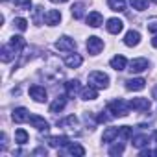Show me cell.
I'll list each match as a JSON object with an SVG mask.
<instances>
[{"mask_svg":"<svg viewBox=\"0 0 157 157\" xmlns=\"http://www.w3.org/2000/svg\"><path fill=\"white\" fill-rule=\"evenodd\" d=\"M82 98H83V100H96V98H98V91H96V87L89 85V87L82 89Z\"/></svg>","mask_w":157,"mask_h":157,"instance_id":"obj_20","label":"cell"},{"mask_svg":"<svg viewBox=\"0 0 157 157\" xmlns=\"http://www.w3.org/2000/svg\"><path fill=\"white\" fill-rule=\"evenodd\" d=\"M13 24H15V26H17L21 32H26V30H28V21H26V19H21V17H17V19L13 21Z\"/></svg>","mask_w":157,"mask_h":157,"instance_id":"obj_33","label":"cell"},{"mask_svg":"<svg viewBox=\"0 0 157 157\" xmlns=\"http://www.w3.org/2000/svg\"><path fill=\"white\" fill-rule=\"evenodd\" d=\"M151 153H153V151H150V150H142V151H140L142 157H148V155H151Z\"/></svg>","mask_w":157,"mask_h":157,"instance_id":"obj_38","label":"cell"},{"mask_svg":"<svg viewBox=\"0 0 157 157\" xmlns=\"http://www.w3.org/2000/svg\"><path fill=\"white\" fill-rule=\"evenodd\" d=\"M153 155H157V150H155V151H153Z\"/></svg>","mask_w":157,"mask_h":157,"instance_id":"obj_44","label":"cell"},{"mask_svg":"<svg viewBox=\"0 0 157 157\" xmlns=\"http://www.w3.org/2000/svg\"><path fill=\"white\" fill-rule=\"evenodd\" d=\"M13 120H15L17 124H22V122L30 120V113H28V109H26V107H17V109L13 111Z\"/></svg>","mask_w":157,"mask_h":157,"instance_id":"obj_13","label":"cell"},{"mask_svg":"<svg viewBox=\"0 0 157 157\" xmlns=\"http://www.w3.org/2000/svg\"><path fill=\"white\" fill-rule=\"evenodd\" d=\"M102 22H104V17H102V13H98V11H93V13H89V15H87V24H89V26H93V28H98Z\"/></svg>","mask_w":157,"mask_h":157,"instance_id":"obj_15","label":"cell"},{"mask_svg":"<svg viewBox=\"0 0 157 157\" xmlns=\"http://www.w3.org/2000/svg\"><path fill=\"white\" fill-rule=\"evenodd\" d=\"M82 63H83V57H82L80 54H70V56L65 57V65H67L68 68H78Z\"/></svg>","mask_w":157,"mask_h":157,"instance_id":"obj_12","label":"cell"},{"mask_svg":"<svg viewBox=\"0 0 157 157\" xmlns=\"http://www.w3.org/2000/svg\"><path fill=\"white\" fill-rule=\"evenodd\" d=\"M107 111H109L113 117H128V113H129V105H128L124 100H113V102H109Z\"/></svg>","mask_w":157,"mask_h":157,"instance_id":"obj_2","label":"cell"},{"mask_svg":"<svg viewBox=\"0 0 157 157\" xmlns=\"http://www.w3.org/2000/svg\"><path fill=\"white\" fill-rule=\"evenodd\" d=\"M30 124H32L35 129H39V131H46V129H48V122H46L43 117H39V115H32V117H30Z\"/></svg>","mask_w":157,"mask_h":157,"instance_id":"obj_11","label":"cell"},{"mask_svg":"<svg viewBox=\"0 0 157 157\" xmlns=\"http://www.w3.org/2000/svg\"><path fill=\"white\" fill-rule=\"evenodd\" d=\"M153 96H155V100H157V89H153Z\"/></svg>","mask_w":157,"mask_h":157,"instance_id":"obj_41","label":"cell"},{"mask_svg":"<svg viewBox=\"0 0 157 157\" xmlns=\"http://www.w3.org/2000/svg\"><path fill=\"white\" fill-rule=\"evenodd\" d=\"M17 56V52L10 46V44H6V46H2V50H0V59H2L4 63H10L13 57Z\"/></svg>","mask_w":157,"mask_h":157,"instance_id":"obj_14","label":"cell"},{"mask_svg":"<svg viewBox=\"0 0 157 157\" xmlns=\"http://www.w3.org/2000/svg\"><path fill=\"white\" fill-rule=\"evenodd\" d=\"M122 30H124V22H122L120 19L113 17V19H109V21H107V32H109V33H115V35H118Z\"/></svg>","mask_w":157,"mask_h":157,"instance_id":"obj_8","label":"cell"},{"mask_svg":"<svg viewBox=\"0 0 157 157\" xmlns=\"http://www.w3.org/2000/svg\"><path fill=\"white\" fill-rule=\"evenodd\" d=\"M139 43H140V33L135 32V30H129L124 37V44L126 46H137Z\"/></svg>","mask_w":157,"mask_h":157,"instance_id":"obj_10","label":"cell"},{"mask_svg":"<svg viewBox=\"0 0 157 157\" xmlns=\"http://www.w3.org/2000/svg\"><path fill=\"white\" fill-rule=\"evenodd\" d=\"M89 85L96 87V89H107L109 85V76L100 72V70H94L89 74Z\"/></svg>","mask_w":157,"mask_h":157,"instance_id":"obj_1","label":"cell"},{"mask_svg":"<svg viewBox=\"0 0 157 157\" xmlns=\"http://www.w3.org/2000/svg\"><path fill=\"white\" fill-rule=\"evenodd\" d=\"M129 4H131L133 10H137V11L148 10V0H129Z\"/></svg>","mask_w":157,"mask_h":157,"instance_id":"obj_28","label":"cell"},{"mask_svg":"<svg viewBox=\"0 0 157 157\" xmlns=\"http://www.w3.org/2000/svg\"><path fill=\"white\" fill-rule=\"evenodd\" d=\"M144 87H146V80H142V78H131V80L126 82L128 91H142Z\"/></svg>","mask_w":157,"mask_h":157,"instance_id":"obj_7","label":"cell"},{"mask_svg":"<svg viewBox=\"0 0 157 157\" xmlns=\"http://www.w3.org/2000/svg\"><path fill=\"white\" fill-rule=\"evenodd\" d=\"M67 151L70 153V155H85V148L83 146H80V144H76V142H68L67 144Z\"/></svg>","mask_w":157,"mask_h":157,"instance_id":"obj_18","label":"cell"},{"mask_svg":"<svg viewBox=\"0 0 157 157\" xmlns=\"http://www.w3.org/2000/svg\"><path fill=\"white\" fill-rule=\"evenodd\" d=\"M15 2V6L19 8V10H32V0H13Z\"/></svg>","mask_w":157,"mask_h":157,"instance_id":"obj_32","label":"cell"},{"mask_svg":"<svg viewBox=\"0 0 157 157\" xmlns=\"http://www.w3.org/2000/svg\"><path fill=\"white\" fill-rule=\"evenodd\" d=\"M146 68H148V59H146V57H137V59H133V61L129 63V70H131L133 74L144 72Z\"/></svg>","mask_w":157,"mask_h":157,"instance_id":"obj_6","label":"cell"},{"mask_svg":"<svg viewBox=\"0 0 157 157\" xmlns=\"http://www.w3.org/2000/svg\"><path fill=\"white\" fill-rule=\"evenodd\" d=\"M10 46L19 54L22 48H26V41H24V37H21V35H15V37H11V41H10Z\"/></svg>","mask_w":157,"mask_h":157,"instance_id":"obj_16","label":"cell"},{"mask_svg":"<svg viewBox=\"0 0 157 157\" xmlns=\"http://www.w3.org/2000/svg\"><path fill=\"white\" fill-rule=\"evenodd\" d=\"M83 8H85V6L80 4V2L74 4L72 10H70V11H72V17H74V19H82V17H83Z\"/></svg>","mask_w":157,"mask_h":157,"instance_id":"obj_30","label":"cell"},{"mask_svg":"<svg viewBox=\"0 0 157 157\" xmlns=\"http://www.w3.org/2000/svg\"><path fill=\"white\" fill-rule=\"evenodd\" d=\"M65 89H67L68 96H74L78 91H80V82H78V80H70V82L65 83Z\"/></svg>","mask_w":157,"mask_h":157,"instance_id":"obj_23","label":"cell"},{"mask_svg":"<svg viewBox=\"0 0 157 157\" xmlns=\"http://www.w3.org/2000/svg\"><path fill=\"white\" fill-rule=\"evenodd\" d=\"M57 126H63V128H68V129H74V128L78 126V118H76L74 115H70V117H67L65 120H61V122H57Z\"/></svg>","mask_w":157,"mask_h":157,"instance_id":"obj_25","label":"cell"},{"mask_svg":"<svg viewBox=\"0 0 157 157\" xmlns=\"http://www.w3.org/2000/svg\"><path fill=\"white\" fill-rule=\"evenodd\" d=\"M96 120H98L100 124H102V122H107V115H98V117H96Z\"/></svg>","mask_w":157,"mask_h":157,"instance_id":"obj_37","label":"cell"},{"mask_svg":"<svg viewBox=\"0 0 157 157\" xmlns=\"http://www.w3.org/2000/svg\"><path fill=\"white\" fill-rule=\"evenodd\" d=\"M122 151H124V144H115V146H111L109 155H120Z\"/></svg>","mask_w":157,"mask_h":157,"instance_id":"obj_35","label":"cell"},{"mask_svg":"<svg viewBox=\"0 0 157 157\" xmlns=\"http://www.w3.org/2000/svg\"><path fill=\"white\" fill-rule=\"evenodd\" d=\"M153 2H155V4H157V0H153Z\"/></svg>","mask_w":157,"mask_h":157,"instance_id":"obj_45","label":"cell"},{"mask_svg":"<svg viewBox=\"0 0 157 157\" xmlns=\"http://www.w3.org/2000/svg\"><path fill=\"white\" fill-rule=\"evenodd\" d=\"M131 133H133V131H131L129 126H122V128H118V137L124 139V140H128V139L131 137Z\"/></svg>","mask_w":157,"mask_h":157,"instance_id":"obj_31","label":"cell"},{"mask_svg":"<svg viewBox=\"0 0 157 157\" xmlns=\"http://www.w3.org/2000/svg\"><path fill=\"white\" fill-rule=\"evenodd\" d=\"M52 2H67V0H52Z\"/></svg>","mask_w":157,"mask_h":157,"instance_id":"obj_42","label":"cell"},{"mask_svg":"<svg viewBox=\"0 0 157 157\" xmlns=\"http://www.w3.org/2000/svg\"><path fill=\"white\" fill-rule=\"evenodd\" d=\"M151 46H153V48H157V35L151 39Z\"/></svg>","mask_w":157,"mask_h":157,"instance_id":"obj_39","label":"cell"},{"mask_svg":"<svg viewBox=\"0 0 157 157\" xmlns=\"http://www.w3.org/2000/svg\"><path fill=\"white\" fill-rule=\"evenodd\" d=\"M148 142H150L148 135H137V137H133V146L135 148H144V146H148Z\"/></svg>","mask_w":157,"mask_h":157,"instance_id":"obj_27","label":"cell"},{"mask_svg":"<svg viewBox=\"0 0 157 157\" xmlns=\"http://www.w3.org/2000/svg\"><path fill=\"white\" fill-rule=\"evenodd\" d=\"M28 133L24 131V129H17L15 131V142H19V144H26L28 142Z\"/></svg>","mask_w":157,"mask_h":157,"instance_id":"obj_29","label":"cell"},{"mask_svg":"<svg viewBox=\"0 0 157 157\" xmlns=\"http://www.w3.org/2000/svg\"><path fill=\"white\" fill-rule=\"evenodd\" d=\"M43 11H44V10H43L41 6H37V8L33 10V21H35V24H41V22H43V19H41Z\"/></svg>","mask_w":157,"mask_h":157,"instance_id":"obj_34","label":"cell"},{"mask_svg":"<svg viewBox=\"0 0 157 157\" xmlns=\"http://www.w3.org/2000/svg\"><path fill=\"white\" fill-rule=\"evenodd\" d=\"M115 137H118V128H107L102 135V140L104 142H111Z\"/></svg>","mask_w":157,"mask_h":157,"instance_id":"obj_26","label":"cell"},{"mask_svg":"<svg viewBox=\"0 0 157 157\" xmlns=\"http://www.w3.org/2000/svg\"><path fill=\"white\" fill-rule=\"evenodd\" d=\"M56 48H57L59 52H72V50L76 48V41L70 39V37H67V35H63V37H59V41L56 43Z\"/></svg>","mask_w":157,"mask_h":157,"instance_id":"obj_3","label":"cell"},{"mask_svg":"<svg viewBox=\"0 0 157 157\" xmlns=\"http://www.w3.org/2000/svg\"><path fill=\"white\" fill-rule=\"evenodd\" d=\"M65 105H67V98H63V96H59V98H56L54 100V104L50 105V113H59V111H63L65 109Z\"/></svg>","mask_w":157,"mask_h":157,"instance_id":"obj_21","label":"cell"},{"mask_svg":"<svg viewBox=\"0 0 157 157\" xmlns=\"http://www.w3.org/2000/svg\"><path fill=\"white\" fill-rule=\"evenodd\" d=\"M102 48H104V41H102L100 37L93 35V37H89V39H87V50H89V54L96 56V54H100V52H102Z\"/></svg>","mask_w":157,"mask_h":157,"instance_id":"obj_4","label":"cell"},{"mask_svg":"<svg viewBox=\"0 0 157 157\" xmlns=\"http://www.w3.org/2000/svg\"><path fill=\"white\" fill-rule=\"evenodd\" d=\"M126 65H128V61H126L124 56H115V57L111 59V67H113L115 70H124Z\"/></svg>","mask_w":157,"mask_h":157,"instance_id":"obj_22","label":"cell"},{"mask_svg":"<svg viewBox=\"0 0 157 157\" xmlns=\"http://www.w3.org/2000/svg\"><path fill=\"white\" fill-rule=\"evenodd\" d=\"M129 107L137 109V111H148L150 109V100L148 98H133L129 102Z\"/></svg>","mask_w":157,"mask_h":157,"instance_id":"obj_9","label":"cell"},{"mask_svg":"<svg viewBox=\"0 0 157 157\" xmlns=\"http://www.w3.org/2000/svg\"><path fill=\"white\" fill-rule=\"evenodd\" d=\"M33 153H35V155H39V153H46V150H43V148H41V150H35Z\"/></svg>","mask_w":157,"mask_h":157,"instance_id":"obj_40","label":"cell"},{"mask_svg":"<svg viewBox=\"0 0 157 157\" xmlns=\"http://www.w3.org/2000/svg\"><path fill=\"white\" fill-rule=\"evenodd\" d=\"M46 142H48V146H52V148H61V146H67V144H68V139H67V137H48Z\"/></svg>","mask_w":157,"mask_h":157,"instance_id":"obj_17","label":"cell"},{"mask_svg":"<svg viewBox=\"0 0 157 157\" xmlns=\"http://www.w3.org/2000/svg\"><path fill=\"white\" fill-rule=\"evenodd\" d=\"M30 96H32L35 102L43 104V102H46V89L41 87V85H32V87H30Z\"/></svg>","mask_w":157,"mask_h":157,"instance_id":"obj_5","label":"cell"},{"mask_svg":"<svg viewBox=\"0 0 157 157\" xmlns=\"http://www.w3.org/2000/svg\"><path fill=\"white\" fill-rule=\"evenodd\" d=\"M153 139H155V140H157V131H153Z\"/></svg>","mask_w":157,"mask_h":157,"instance_id":"obj_43","label":"cell"},{"mask_svg":"<svg viewBox=\"0 0 157 157\" xmlns=\"http://www.w3.org/2000/svg\"><path fill=\"white\" fill-rule=\"evenodd\" d=\"M59 21H61V13H59L57 10H50V11L46 13V24L56 26V24H59Z\"/></svg>","mask_w":157,"mask_h":157,"instance_id":"obj_19","label":"cell"},{"mask_svg":"<svg viewBox=\"0 0 157 157\" xmlns=\"http://www.w3.org/2000/svg\"><path fill=\"white\" fill-rule=\"evenodd\" d=\"M107 4L113 11H126V0H107Z\"/></svg>","mask_w":157,"mask_h":157,"instance_id":"obj_24","label":"cell"},{"mask_svg":"<svg viewBox=\"0 0 157 157\" xmlns=\"http://www.w3.org/2000/svg\"><path fill=\"white\" fill-rule=\"evenodd\" d=\"M146 26H148V32H151V33H157V19H151V21H150Z\"/></svg>","mask_w":157,"mask_h":157,"instance_id":"obj_36","label":"cell"}]
</instances>
